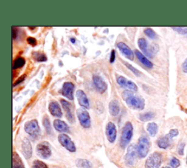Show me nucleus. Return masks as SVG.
Instances as JSON below:
<instances>
[{"instance_id": "obj_34", "label": "nucleus", "mask_w": 187, "mask_h": 168, "mask_svg": "<svg viewBox=\"0 0 187 168\" xmlns=\"http://www.w3.org/2000/svg\"><path fill=\"white\" fill-rule=\"evenodd\" d=\"M124 64H125V65H126V67L128 68L129 70H131V71L132 72V73H133L134 74H135V75H136V76H137V77H139L140 75V71L137 69H136L135 67H134L133 66H132L131 64H129V63H127V62H124Z\"/></svg>"}, {"instance_id": "obj_10", "label": "nucleus", "mask_w": 187, "mask_h": 168, "mask_svg": "<svg viewBox=\"0 0 187 168\" xmlns=\"http://www.w3.org/2000/svg\"><path fill=\"white\" fill-rule=\"evenodd\" d=\"M105 134H106L107 139L110 142L113 143L116 141L117 137V130L114 123L111 122H108L105 128Z\"/></svg>"}, {"instance_id": "obj_26", "label": "nucleus", "mask_w": 187, "mask_h": 168, "mask_svg": "<svg viewBox=\"0 0 187 168\" xmlns=\"http://www.w3.org/2000/svg\"><path fill=\"white\" fill-rule=\"evenodd\" d=\"M43 126H44L46 133L49 135H52L51 124H50V119H49L48 116L47 115H45L44 117H43Z\"/></svg>"}, {"instance_id": "obj_38", "label": "nucleus", "mask_w": 187, "mask_h": 168, "mask_svg": "<svg viewBox=\"0 0 187 168\" xmlns=\"http://www.w3.org/2000/svg\"><path fill=\"white\" fill-rule=\"evenodd\" d=\"M27 43H28L30 46L33 47L37 45V40H36V39L34 38V37H28V38H27Z\"/></svg>"}, {"instance_id": "obj_15", "label": "nucleus", "mask_w": 187, "mask_h": 168, "mask_svg": "<svg viewBox=\"0 0 187 168\" xmlns=\"http://www.w3.org/2000/svg\"><path fill=\"white\" fill-rule=\"evenodd\" d=\"M21 150H22V153L25 159H29L32 156L33 150H32V144L27 138H24L23 140L22 144H21Z\"/></svg>"}, {"instance_id": "obj_13", "label": "nucleus", "mask_w": 187, "mask_h": 168, "mask_svg": "<svg viewBox=\"0 0 187 168\" xmlns=\"http://www.w3.org/2000/svg\"><path fill=\"white\" fill-rule=\"evenodd\" d=\"M138 46L142 50V52L145 55L149 58H154V52L152 50L151 46H149L148 44V42L145 38H140L138 39Z\"/></svg>"}, {"instance_id": "obj_28", "label": "nucleus", "mask_w": 187, "mask_h": 168, "mask_svg": "<svg viewBox=\"0 0 187 168\" xmlns=\"http://www.w3.org/2000/svg\"><path fill=\"white\" fill-rule=\"evenodd\" d=\"M26 64V60L24 58L22 57H18L14 60L13 65H12V69L16 70L19 69V68L23 67Z\"/></svg>"}, {"instance_id": "obj_31", "label": "nucleus", "mask_w": 187, "mask_h": 168, "mask_svg": "<svg viewBox=\"0 0 187 168\" xmlns=\"http://www.w3.org/2000/svg\"><path fill=\"white\" fill-rule=\"evenodd\" d=\"M144 33L148 36V37L152 39H155L157 38V35L156 34V32L151 28H146L144 30Z\"/></svg>"}, {"instance_id": "obj_8", "label": "nucleus", "mask_w": 187, "mask_h": 168, "mask_svg": "<svg viewBox=\"0 0 187 168\" xmlns=\"http://www.w3.org/2000/svg\"><path fill=\"white\" fill-rule=\"evenodd\" d=\"M58 140H59V143L70 152L74 153L76 151V146L75 143L66 134L64 133L59 135L58 136Z\"/></svg>"}, {"instance_id": "obj_16", "label": "nucleus", "mask_w": 187, "mask_h": 168, "mask_svg": "<svg viewBox=\"0 0 187 168\" xmlns=\"http://www.w3.org/2000/svg\"><path fill=\"white\" fill-rule=\"evenodd\" d=\"M117 47L120 51L121 52V53H122L125 57L127 58L130 60H133L134 53L131 48H130L127 45L125 44V43L123 42H119L117 44Z\"/></svg>"}, {"instance_id": "obj_12", "label": "nucleus", "mask_w": 187, "mask_h": 168, "mask_svg": "<svg viewBox=\"0 0 187 168\" xmlns=\"http://www.w3.org/2000/svg\"><path fill=\"white\" fill-rule=\"evenodd\" d=\"M74 90H75V85L72 82H65L61 88V94L70 100H73Z\"/></svg>"}, {"instance_id": "obj_25", "label": "nucleus", "mask_w": 187, "mask_h": 168, "mask_svg": "<svg viewBox=\"0 0 187 168\" xmlns=\"http://www.w3.org/2000/svg\"><path fill=\"white\" fill-rule=\"evenodd\" d=\"M76 167L78 168H92V163L88 159H78L75 162Z\"/></svg>"}, {"instance_id": "obj_33", "label": "nucleus", "mask_w": 187, "mask_h": 168, "mask_svg": "<svg viewBox=\"0 0 187 168\" xmlns=\"http://www.w3.org/2000/svg\"><path fill=\"white\" fill-rule=\"evenodd\" d=\"M172 29L173 30H175V32H177L178 33L181 34V35H187V27L185 26H178V27H176V26H173L172 27Z\"/></svg>"}, {"instance_id": "obj_44", "label": "nucleus", "mask_w": 187, "mask_h": 168, "mask_svg": "<svg viewBox=\"0 0 187 168\" xmlns=\"http://www.w3.org/2000/svg\"><path fill=\"white\" fill-rule=\"evenodd\" d=\"M162 168H170V167H162Z\"/></svg>"}, {"instance_id": "obj_17", "label": "nucleus", "mask_w": 187, "mask_h": 168, "mask_svg": "<svg viewBox=\"0 0 187 168\" xmlns=\"http://www.w3.org/2000/svg\"><path fill=\"white\" fill-rule=\"evenodd\" d=\"M76 97H77L78 103L81 107L86 109H88L90 108L89 101H88V97L85 92L82 90H78L76 91Z\"/></svg>"}, {"instance_id": "obj_45", "label": "nucleus", "mask_w": 187, "mask_h": 168, "mask_svg": "<svg viewBox=\"0 0 187 168\" xmlns=\"http://www.w3.org/2000/svg\"><path fill=\"white\" fill-rule=\"evenodd\" d=\"M186 164H187V156H186Z\"/></svg>"}, {"instance_id": "obj_35", "label": "nucleus", "mask_w": 187, "mask_h": 168, "mask_svg": "<svg viewBox=\"0 0 187 168\" xmlns=\"http://www.w3.org/2000/svg\"><path fill=\"white\" fill-rule=\"evenodd\" d=\"M180 161L175 157H172L170 161V165L171 166L172 168H178L180 166Z\"/></svg>"}, {"instance_id": "obj_36", "label": "nucleus", "mask_w": 187, "mask_h": 168, "mask_svg": "<svg viewBox=\"0 0 187 168\" xmlns=\"http://www.w3.org/2000/svg\"><path fill=\"white\" fill-rule=\"evenodd\" d=\"M184 147H185V143L184 142H181L179 144L178 148V152L180 155H183V152H184Z\"/></svg>"}, {"instance_id": "obj_39", "label": "nucleus", "mask_w": 187, "mask_h": 168, "mask_svg": "<svg viewBox=\"0 0 187 168\" xmlns=\"http://www.w3.org/2000/svg\"><path fill=\"white\" fill-rule=\"evenodd\" d=\"M26 75H21V76L18 79L17 81H16V82H15V84H13V86H17V85H19V84H21V83H22L23 81L25 80V78H26Z\"/></svg>"}, {"instance_id": "obj_20", "label": "nucleus", "mask_w": 187, "mask_h": 168, "mask_svg": "<svg viewBox=\"0 0 187 168\" xmlns=\"http://www.w3.org/2000/svg\"><path fill=\"white\" fill-rule=\"evenodd\" d=\"M172 140V138L169 135V134H168L158 139L157 146L161 149H167L171 146Z\"/></svg>"}, {"instance_id": "obj_32", "label": "nucleus", "mask_w": 187, "mask_h": 168, "mask_svg": "<svg viewBox=\"0 0 187 168\" xmlns=\"http://www.w3.org/2000/svg\"><path fill=\"white\" fill-rule=\"evenodd\" d=\"M32 168H48V167L45 162L40 160H34L32 162Z\"/></svg>"}, {"instance_id": "obj_22", "label": "nucleus", "mask_w": 187, "mask_h": 168, "mask_svg": "<svg viewBox=\"0 0 187 168\" xmlns=\"http://www.w3.org/2000/svg\"><path fill=\"white\" fill-rule=\"evenodd\" d=\"M108 109H109V113L110 114L113 115V116H116L119 114L120 112V105L119 102H118L116 99L111 100L109 103L108 105Z\"/></svg>"}, {"instance_id": "obj_1", "label": "nucleus", "mask_w": 187, "mask_h": 168, "mask_svg": "<svg viewBox=\"0 0 187 168\" xmlns=\"http://www.w3.org/2000/svg\"><path fill=\"white\" fill-rule=\"evenodd\" d=\"M122 98L129 108L136 111H142L145 108V100L140 96L134 94L130 90H125L122 92Z\"/></svg>"}, {"instance_id": "obj_14", "label": "nucleus", "mask_w": 187, "mask_h": 168, "mask_svg": "<svg viewBox=\"0 0 187 168\" xmlns=\"http://www.w3.org/2000/svg\"><path fill=\"white\" fill-rule=\"evenodd\" d=\"M93 83L97 91L100 94H103L106 91L108 88V85L106 82L99 75H94Z\"/></svg>"}, {"instance_id": "obj_42", "label": "nucleus", "mask_w": 187, "mask_h": 168, "mask_svg": "<svg viewBox=\"0 0 187 168\" xmlns=\"http://www.w3.org/2000/svg\"><path fill=\"white\" fill-rule=\"evenodd\" d=\"M182 69H183V71L184 72V73H187V59L184 61H183V63L182 64Z\"/></svg>"}, {"instance_id": "obj_41", "label": "nucleus", "mask_w": 187, "mask_h": 168, "mask_svg": "<svg viewBox=\"0 0 187 168\" xmlns=\"http://www.w3.org/2000/svg\"><path fill=\"white\" fill-rule=\"evenodd\" d=\"M116 59V51L114 50H113L110 53V63H113L115 61Z\"/></svg>"}, {"instance_id": "obj_37", "label": "nucleus", "mask_w": 187, "mask_h": 168, "mask_svg": "<svg viewBox=\"0 0 187 168\" xmlns=\"http://www.w3.org/2000/svg\"><path fill=\"white\" fill-rule=\"evenodd\" d=\"M168 134H169V135H170V136L172 138H175V137L177 136V135H178L179 132H178V129H172L170 130V132H169Z\"/></svg>"}, {"instance_id": "obj_27", "label": "nucleus", "mask_w": 187, "mask_h": 168, "mask_svg": "<svg viewBox=\"0 0 187 168\" xmlns=\"http://www.w3.org/2000/svg\"><path fill=\"white\" fill-rule=\"evenodd\" d=\"M146 129L151 136L154 137L157 135L158 132V126L157 124L154 122L149 123V124H148V125H147Z\"/></svg>"}, {"instance_id": "obj_3", "label": "nucleus", "mask_w": 187, "mask_h": 168, "mask_svg": "<svg viewBox=\"0 0 187 168\" xmlns=\"http://www.w3.org/2000/svg\"><path fill=\"white\" fill-rule=\"evenodd\" d=\"M150 140L146 135H142L138 139L137 144V151L139 158L143 159L148 155L150 150Z\"/></svg>"}, {"instance_id": "obj_11", "label": "nucleus", "mask_w": 187, "mask_h": 168, "mask_svg": "<svg viewBox=\"0 0 187 168\" xmlns=\"http://www.w3.org/2000/svg\"><path fill=\"white\" fill-rule=\"evenodd\" d=\"M117 84L121 86V87L128 88L130 91H137V86L135 83L132 82V81L128 80L126 77L123 76H119L116 78Z\"/></svg>"}, {"instance_id": "obj_21", "label": "nucleus", "mask_w": 187, "mask_h": 168, "mask_svg": "<svg viewBox=\"0 0 187 168\" xmlns=\"http://www.w3.org/2000/svg\"><path fill=\"white\" fill-rule=\"evenodd\" d=\"M54 127L56 131L59 132H69L70 131V128L69 126L63 121L60 120V119H55L54 121Z\"/></svg>"}, {"instance_id": "obj_23", "label": "nucleus", "mask_w": 187, "mask_h": 168, "mask_svg": "<svg viewBox=\"0 0 187 168\" xmlns=\"http://www.w3.org/2000/svg\"><path fill=\"white\" fill-rule=\"evenodd\" d=\"M135 54L137 59H138V60L140 61L145 67H146L148 68L153 67V63H152L149 59H148V58H147L144 54L140 53V52L137 50H135Z\"/></svg>"}, {"instance_id": "obj_9", "label": "nucleus", "mask_w": 187, "mask_h": 168, "mask_svg": "<svg viewBox=\"0 0 187 168\" xmlns=\"http://www.w3.org/2000/svg\"><path fill=\"white\" fill-rule=\"evenodd\" d=\"M77 116L80 124L85 129H88L91 126L90 115L86 109L81 108L77 110Z\"/></svg>"}, {"instance_id": "obj_19", "label": "nucleus", "mask_w": 187, "mask_h": 168, "mask_svg": "<svg viewBox=\"0 0 187 168\" xmlns=\"http://www.w3.org/2000/svg\"><path fill=\"white\" fill-rule=\"evenodd\" d=\"M48 110L53 116H55L56 118H61L62 116V111H61L59 103L56 101H51L49 103Z\"/></svg>"}, {"instance_id": "obj_30", "label": "nucleus", "mask_w": 187, "mask_h": 168, "mask_svg": "<svg viewBox=\"0 0 187 168\" xmlns=\"http://www.w3.org/2000/svg\"><path fill=\"white\" fill-rule=\"evenodd\" d=\"M139 119L141 122H148V121L151 120L152 118H154V113L153 112H147V113H141L139 115Z\"/></svg>"}, {"instance_id": "obj_29", "label": "nucleus", "mask_w": 187, "mask_h": 168, "mask_svg": "<svg viewBox=\"0 0 187 168\" xmlns=\"http://www.w3.org/2000/svg\"><path fill=\"white\" fill-rule=\"evenodd\" d=\"M32 56L34 60L39 62H43V61H46L48 58L44 53H42V52H33L32 53Z\"/></svg>"}, {"instance_id": "obj_40", "label": "nucleus", "mask_w": 187, "mask_h": 168, "mask_svg": "<svg viewBox=\"0 0 187 168\" xmlns=\"http://www.w3.org/2000/svg\"><path fill=\"white\" fill-rule=\"evenodd\" d=\"M12 38L14 39H16L18 36V33H19V29L16 28V26L12 27Z\"/></svg>"}, {"instance_id": "obj_43", "label": "nucleus", "mask_w": 187, "mask_h": 168, "mask_svg": "<svg viewBox=\"0 0 187 168\" xmlns=\"http://www.w3.org/2000/svg\"><path fill=\"white\" fill-rule=\"evenodd\" d=\"M70 41H71L72 43H75L76 42V39L75 38H70Z\"/></svg>"}, {"instance_id": "obj_5", "label": "nucleus", "mask_w": 187, "mask_h": 168, "mask_svg": "<svg viewBox=\"0 0 187 168\" xmlns=\"http://www.w3.org/2000/svg\"><path fill=\"white\" fill-rule=\"evenodd\" d=\"M162 163V155L159 152H154L147 158L145 168H159Z\"/></svg>"}, {"instance_id": "obj_18", "label": "nucleus", "mask_w": 187, "mask_h": 168, "mask_svg": "<svg viewBox=\"0 0 187 168\" xmlns=\"http://www.w3.org/2000/svg\"><path fill=\"white\" fill-rule=\"evenodd\" d=\"M61 104L62 105L63 109L64 110V111L66 112V116L68 118V121L72 124H73L75 122V117H74L73 113H72V105L69 102L64 99H61Z\"/></svg>"}, {"instance_id": "obj_24", "label": "nucleus", "mask_w": 187, "mask_h": 168, "mask_svg": "<svg viewBox=\"0 0 187 168\" xmlns=\"http://www.w3.org/2000/svg\"><path fill=\"white\" fill-rule=\"evenodd\" d=\"M12 168H25L22 159L16 152L12 153Z\"/></svg>"}, {"instance_id": "obj_6", "label": "nucleus", "mask_w": 187, "mask_h": 168, "mask_svg": "<svg viewBox=\"0 0 187 168\" xmlns=\"http://www.w3.org/2000/svg\"><path fill=\"white\" fill-rule=\"evenodd\" d=\"M36 152H37L38 156L42 159H49L51 156L52 154L50 145L47 141L40 142L39 144H37V147H36Z\"/></svg>"}, {"instance_id": "obj_4", "label": "nucleus", "mask_w": 187, "mask_h": 168, "mask_svg": "<svg viewBox=\"0 0 187 168\" xmlns=\"http://www.w3.org/2000/svg\"><path fill=\"white\" fill-rule=\"evenodd\" d=\"M24 130L28 135H29L34 139L39 138L41 133L39 124L36 119H32V120L27 122L24 125Z\"/></svg>"}, {"instance_id": "obj_7", "label": "nucleus", "mask_w": 187, "mask_h": 168, "mask_svg": "<svg viewBox=\"0 0 187 168\" xmlns=\"http://www.w3.org/2000/svg\"><path fill=\"white\" fill-rule=\"evenodd\" d=\"M138 156L137 151V146L132 144L129 146L127 152L124 156V162L127 166H133L137 161V157Z\"/></svg>"}, {"instance_id": "obj_2", "label": "nucleus", "mask_w": 187, "mask_h": 168, "mask_svg": "<svg viewBox=\"0 0 187 168\" xmlns=\"http://www.w3.org/2000/svg\"><path fill=\"white\" fill-rule=\"evenodd\" d=\"M133 136V126L131 122H127L123 126L120 138V146L121 149H124L127 147L129 143L131 141Z\"/></svg>"}]
</instances>
